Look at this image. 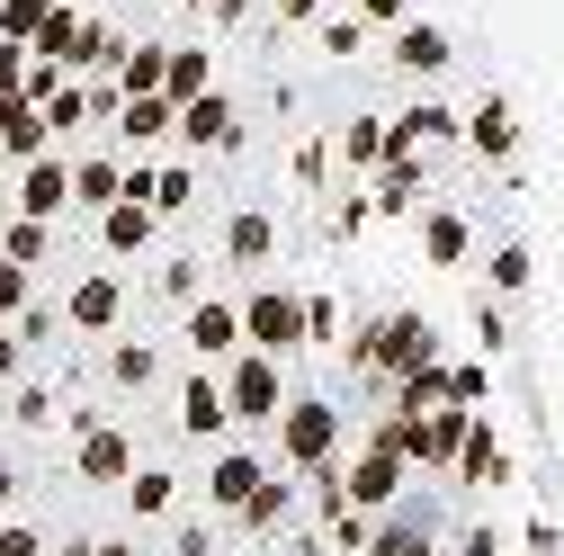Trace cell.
I'll list each match as a JSON object with an SVG mask.
<instances>
[{
	"mask_svg": "<svg viewBox=\"0 0 564 556\" xmlns=\"http://www.w3.org/2000/svg\"><path fill=\"white\" fill-rule=\"evenodd\" d=\"M278 449H288L296 467H332V449H340V404L288 395V404H278Z\"/></svg>",
	"mask_w": 564,
	"mask_h": 556,
	"instance_id": "obj_1",
	"label": "cell"
},
{
	"mask_svg": "<svg viewBox=\"0 0 564 556\" xmlns=\"http://www.w3.org/2000/svg\"><path fill=\"white\" fill-rule=\"evenodd\" d=\"M216 395H225V423H278V404H288V377H278V360L242 351L234 377H225Z\"/></svg>",
	"mask_w": 564,
	"mask_h": 556,
	"instance_id": "obj_2",
	"label": "cell"
},
{
	"mask_svg": "<svg viewBox=\"0 0 564 556\" xmlns=\"http://www.w3.org/2000/svg\"><path fill=\"white\" fill-rule=\"evenodd\" d=\"M359 360H377V368H394V377H412V368H440V332L421 323V314H394V323H377V332L359 341Z\"/></svg>",
	"mask_w": 564,
	"mask_h": 556,
	"instance_id": "obj_3",
	"label": "cell"
},
{
	"mask_svg": "<svg viewBox=\"0 0 564 556\" xmlns=\"http://www.w3.org/2000/svg\"><path fill=\"white\" fill-rule=\"evenodd\" d=\"M242 314V341H260V360H278V351H296L305 341V306L288 297V288H260L251 306H234Z\"/></svg>",
	"mask_w": 564,
	"mask_h": 556,
	"instance_id": "obj_4",
	"label": "cell"
},
{
	"mask_svg": "<svg viewBox=\"0 0 564 556\" xmlns=\"http://www.w3.org/2000/svg\"><path fill=\"white\" fill-rule=\"evenodd\" d=\"M73 467H82V484H126L134 475V431L126 423H82Z\"/></svg>",
	"mask_w": 564,
	"mask_h": 556,
	"instance_id": "obj_5",
	"label": "cell"
},
{
	"mask_svg": "<svg viewBox=\"0 0 564 556\" xmlns=\"http://www.w3.org/2000/svg\"><path fill=\"white\" fill-rule=\"evenodd\" d=\"M171 126H180V145H197V153H225L234 135H242L225 90H197V99H180V108H171Z\"/></svg>",
	"mask_w": 564,
	"mask_h": 556,
	"instance_id": "obj_6",
	"label": "cell"
},
{
	"mask_svg": "<svg viewBox=\"0 0 564 556\" xmlns=\"http://www.w3.org/2000/svg\"><path fill=\"white\" fill-rule=\"evenodd\" d=\"M332 475H340V467H332ZM394 494H403V458H386V449H368L359 467L340 475V503H349V512H386Z\"/></svg>",
	"mask_w": 564,
	"mask_h": 556,
	"instance_id": "obj_7",
	"label": "cell"
},
{
	"mask_svg": "<svg viewBox=\"0 0 564 556\" xmlns=\"http://www.w3.org/2000/svg\"><path fill=\"white\" fill-rule=\"evenodd\" d=\"M63 206H73V171H63V162H28V180H19V216H36V225H54L63 216Z\"/></svg>",
	"mask_w": 564,
	"mask_h": 556,
	"instance_id": "obj_8",
	"label": "cell"
},
{
	"mask_svg": "<svg viewBox=\"0 0 564 556\" xmlns=\"http://www.w3.org/2000/svg\"><path fill=\"white\" fill-rule=\"evenodd\" d=\"M466 145H475L484 162H511V145H520V117H511V99H475V117H466Z\"/></svg>",
	"mask_w": 564,
	"mask_h": 556,
	"instance_id": "obj_9",
	"label": "cell"
},
{
	"mask_svg": "<svg viewBox=\"0 0 564 556\" xmlns=\"http://www.w3.org/2000/svg\"><path fill=\"white\" fill-rule=\"evenodd\" d=\"M394 63H403V73H421V82H431V73H448V28L403 19V28H394Z\"/></svg>",
	"mask_w": 564,
	"mask_h": 556,
	"instance_id": "obj_10",
	"label": "cell"
},
{
	"mask_svg": "<svg viewBox=\"0 0 564 556\" xmlns=\"http://www.w3.org/2000/svg\"><path fill=\"white\" fill-rule=\"evenodd\" d=\"M466 423H475V413H457V404L421 413V423H412V458H421V467H448V458H457V440H466Z\"/></svg>",
	"mask_w": 564,
	"mask_h": 556,
	"instance_id": "obj_11",
	"label": "cell"
},
{
	"mask_svg": "<svg viewBox=\"0 0 564 556\" xmlns=\"http://www.w3.org/2000/svg\"><path fill=\"white\" fill-rule=\"evenodd\" d=\"M457 467H466V484H511V449L492 440V423H466V440H457Z\"/></svg>",
	"mask_w": 564,
	"mask_h": 556,
	"instance_id": "obj_12",
	"label": "cell"
},
{
	"mask_svg": "<svg viewBox=\"0 0 564 556\" xmlns=\"http://www.w3.org/2000/svg\"><path fill=\"white\" fill-rule=\"evenodd\" d=\"M225 252H234L242 269H260V260L278 252V216H269V206H234V225H225Z\"/></svg>",
	"mask_w": 564,
	"mask_h": 556,
	"instance_id": "obj_13",
	"label": "cell"
},
{
	"mask_svg": "<svg viewBox=\"0 0 564 556\" xmlns=\"http://www.w3.org/2000/svg\"><path fill=\"white\" fill-rule=\"evenodd\" d=\"M421 252H431L440 269H457V260L475 252V225L457 216V206H431V216H421Z\"/></svg>",
	"mask_w": 564,
	"mask_h": 556,
	"instance_id": "obj_14",
	"label": "cell"
},
{
	"mask_svg": "<svg viewBox=\"0 0 564 556\" xmlns=\"http://www.w3.org/2000/svg\"><path fill=\"white\" fill-rule=\"evenodd\" d=\"M126 314V278H82V288H73V323L82 332H108Z\"/></svg>",
	"mask_w": 564,
	"mask_h": 556,
	"instance_id": "obj_15",
	"label": "cell"
},
{
	"mask_svg": "<svg viewBox=\"0 0 564 556\" xmlns=\"http://www.w3.org/2000/svg\"><path fill=\"white\" fill-rule=\"evenodd\" d=\"M99 234H108V252H126V260H134V252L153 243V206H144V197H117L108 216H99Z\"/></svg>",
	"mask_w": 564,
	"mask_h": 556,
	"instance_id": "obj_16",
	"label": "cell"
},
{
	"mask_svg": "<svg viewBox=\"0 0 564 556\" xmlns=\"http://www.w3.org/2000/svg\"><path fill=\"white\" fill-rule=\"evenodd\" d=\"M234 341H242V314L234 306H216V297L188 306V351H234Z\"/></svg>",
	"mask_w": 564,
	"mask_h": 556,
	"instance_id": "obj_17",
	"label": "cell"
},
{
	"mask_svg": "<svg viewBox=\"0 0 564 556\" xmlns=\"http://www.w3.org/2000/svg\"><path fill=\"white\" fill-rule=\"evenodd\" d=\"M180 431H188V440H216V431H234V423H225V395L206 386V377H188V386H180Z\"/></svg>",
	"mask_w": 564,
	"mask_h": 556,
	"instance_id": "obj_18",
	"label": "cell"
},
{
	"mask_svg": "<svg viewBox=\"0 0 564 556\" xmlns=\"http://www.w3.org/2000/svg\"><path fill=\"white\" fill-rule=\"evenodd\" d=\"M197 90H216V63H206L197 45H180V54H162V99L180 108V99H197Z\"/></svg>",
	"mask_w": 564,
	"mask_h": 556,
	"instance_id": "obj_19",
	"label": "cell"
},
{
	"mask_svg": "<svg viewBox=\"0 0 564 556\" xmlns=\"http://www.w3.org/2000/svg\"><path fill=\"white\" fill-rule=\"evenodd\" d=\"M260 484H269V467H260V458H225L216 475H206V503H225V512H242V503L260 494Z\"/></svg>",
	"mask_w": 564,
	"mask_h": 556,
	"instance_id": "obj_20",
	"label": "cell"
},
{
	"mask_svg": "<svg viewBox=\"0 0 564 556\" xmlns=\"http://www.w3.org/2000/svg\"><path fill=\"white\" fill-rule=\"evenodd\" d=\"M171 503H180V484H171L162 467H134V475H126V512H134V521H171Z\"/></svg>",
	"mask_w": 564,
	"mask_h": 556,
	"instance_id": "obj_21",
	"label": "cell"
},
{
	"mask_svg": "<svg viewBox=\"0 0 564 556\" xmlns=\"http://www.w3.org/2000/svg\"><path fill=\"white\" fill-rule=\"evenodd\" d=\"M0 153H19V162H36V153H45V117H36L28 99L0 108Z\"/></svg>",
	"mask_w": 564,
	"mask_h": 556,
	"instance_id": "obj_22",
	"label": "cell"
},
{
	"mask_svg": "<svg viewBox=\"0 0 564 556\" xmlns=\"http://www.w3.org/2000/svg\"><path fill=\"white\" fill-rule=\"evenodd\" d=\"M162 54H171V45H134V54H117L126 99H153V90H162Z\"/></svg>",
	"mask_w": 564,
	"mask_h": 556,
	"instance_id": "obj_23",
	"label": "cell"
},
{
	"mask_svg": "<svg viewBox=\"0 0 564 556\" xmlns=\"http://www.w3.org/2000/svg\"><path fill=\"white\" fill-rule=\"evenodd\" d=\"M117 126H126V145H153V135L171 126V99L153 90V99H117Z\"/></svg>",
	"mask_w": 564,
	"mask_h": 556,
	"instance_id": "obj_24",
	"label": "cell"
},
{
	"mask_svg": "<svg viewBox=\"0 0 564 556\" xmlns=\"http://www.w3.org/2000/svg\"><path fill=\"white\" fill-rule=\"evenodd\" d=\"M440 395H448L457 413H475V404L492 395V377H484V360H457V368H440Z\"/></svg>",
	"mask_w": 564,
	"mask_h": 556,
	"instance_id": "obj_25",
	"label": "cell"
},
{
	"mask_svg": "<svg viewBox=\"0 0 564 556\" xmlns=\"http://www.w3.org/2000/svg\"><path fill=\"white\" fill-rule=\"evenodd\" d=\"M484 288H492V297H520V288H529V252H520V243H502V252L484 260Z\"/></svg>",
	"mask_w": 564,
	"mask_h": 556,
	"instance_id": "obj_26",
	"label": "cell"
},
{
	"mask_svg": "<svg viewBox=\"0 0 564 556\" xmlns=\"http://www.w3.org/2000/svg\"><path fill=\"white\" fill-rule=\"evenodd\" d=\"M73 197H90V206H117V197H126V171H117V162H82V171H73Z\"/></svg>",
	"mask_w": 564,
	"mask_h": 556,
	"instance_id": "obj_27",
	"label": "cell"
},
{
	"mask_svg": "<svg viewBox=\"0 0 564 556\" xmlns=\"http://www.w3.org/2000/svg\"><path fill=\"white\" fill-rule=\"evenodd\" d=\"M144 197H153V216H180V206L197 197V180H188V171L171 162V171H153V189H144Z\"/></svg>",
	"mask_w": 564,
	"mask_h": 556,
	"instance_id": "obj_28",
	"label": "cell"
},
{
	"mask_svg": "<svg viewBox=\"0 0 564 556\" xmlns=\"http://www.w3.org/2000/svg\"><path fill=\"white\" fill-rule=\"evenodd\" d=\"M412 197H421V162H394L386 189H377V206H386V216H412Z\"/></svg>",
	"mask_w": 564,
	"mask_h": 556,
	"instance_id": "obj_29",
	"label": "cell"
},
{
	"mask_svg": "<svg viewBox=\"0 0 564 556\" xmlns=\"http://www.w3.org/2000/svg\"><path fill=\"white\" fill-rule=\"evenodd\" d=\"M340 153H349V162H386V126H377V117H349V126H340Z\"/></svg>",
	"mask_w": 564,
	"mask_h": 556,
	"instance_id": "obj_30",
	"label": "cell"
},
{
	"mask_svg": "<svg viewBox=\"0 0 564 556\" xmlns=\"http://www.w3.org/2000/svg\"><path fill=\"white\" fill-rule=\"evenodd\" d=\"M45 243H54V225L19 216V225H10V252H0V260H19V269H36V260H45Z\"/></svg>",
	"mask_w": 564,
	"mask_h": 556,
	"instance_id": "obj_31",
	"label": "cell"
},
{
	"mask_svg": "<svg viewBox=\"0 0 564 556\" xmlns=\"http://www.w3.org/2000/svg\"><path fill=\"white\" fill-rule=\"evenodd\" d=\"M45 10H54V0H0V36H10V45H19V36H36V28H45Z\"/></svg>",
	"mask_w": 564,
	"mask_h": 556,
	"instance_id": "obj_32",
	"label": "cell"
},
{
	"mask_svg": "<svg viewBox=\"0 0 564 556\" xmlns=\"http://www.w3.org/2000/svg\"><path fill=\"white\" fill-rule=\"evenodd\" d=\"M242 521L251 530H278V521H288V484H260V494L242 503Z\"/></svg>",
	"mask_w": 564,
	"mask_h": 556,
	"instance_id": "obj_33",
	"label": "cell"
},
{
	"mask_svg": "<svg viewBox=\"0 0 564 556\" xmlns=\"http://www.w3.org/2000/svg\"><path fill=\"white\" fill-rule=\"evenodd\" d=\"M162 377V360L153 351H134V341H126V351H117V386H153Z\"/></svg>",
	"mask_w": 564,
	"mask_h": 556,
	"instance_id": "obj_34",
	"label": "cell"
},
{
	"mask_svg": "<svg viewBox=\"0 0 564 556\" xmlns=\"http://www.w3.org/2000/svg\"><path fill=\"white\" fill-rule=\"evenodd\" d=\"M377 556H440L421 530H403V521H386V538H377Z\"/></svg>",
	"mask_w": 564,
	"mask_h": 556,
	"instance_id": "obj_35",
	"label": "cell"
},
{
	"mask_svg": "<svg viewBox=\"0 0 564 556\" xmlns=\"http://www.w3.org/2000/svg\"><path fill=\"white\" fill-rule=\"evenodd\" d=\"M19 306H28V269L0 260V314H19Z\"/></svg>",
	"mask_w": 564,
	"mask_h": 556,
	"instance_id": "obj_36",
	"label": "cell"
},
{
	"mask_svg": "<svg viewBox=\"0 0 564 556\" xmlns=\"http://www.w3.org/2000/svg\"><path fill=\"white\" fill-rule=\"evenodd\" d=\"M332 332H340V306L314 297V306H305V341H332Z\"/></svg>",
	"mask_w": 564,
	"mask_h": 556,
	"instance_id": "obj_37",
	"label": "cell"
},
{
	"mask_svg": "<svg viewBox=\"0 0 564 556\" xmlns=\"http://www.w3.org/2000/svg\"><path fill=\"white\" fill-rule=\"evenodd\" d=\"M45 413H54V395H45V386H28V395L10 404V423H45Z\"/></svg>",
	"mask_w": 564,
	"mask_h": 556,
	"instance_id": "obj_38",
	"label": "cell"
},
{
	"mask_svg": "<svg viewBox=\"0 0 564 556\" xmlns=\"http://www.w3.org/2000/svg\"><path fill=\"white\" fill-rule=\"evenodd\" d=\"M466 556H502V530H492V521H475V530H466Z\"/></svg>",
	"mask_w": 564,
	"mask_h": 556,
	"instance_id": "obj_39",
	"label": "cell"
},
{
	"mask_svg": "<svg viewBox=\"0 0 564 556\" xmlns=\"http://www.w3.org/2000/svg\"><path fill=\"white\" fill-rule=\"evenodd\" d=\"M359 10H368V19H394V28H403V19L421 10V0H359Z\"/></svg>",
	"mask_w": 564,
	"mask_h": 556,
	"instance_id": "obj_40",
	"label": "cell"
},
{
	"mask_svg": "<svg viewBox=\"0 0 564 556\" xmlns=\"http://www.w3.org/2000/svg\"><path fill=\"white\" fill-rule=\"evenodd\" d=\"M0 556H45V547H36V530H0Z\"/></svg>",
	"mask_w": 564,
	"mask_h": 556,
	"instance_id": "obj_41",
	"label": "cell"
},
{
	"mask_svg": "<svg viewBox=\"0 0 564 556\" xmlns=\"http://www.w3.org/2000/svg\"><path fill=\"white\" fill-rule=\"evenodd\" d=\"M19 360H28V351H19V332H0V386L19 377Z\"/></svg>",
	"mask_w": 564,
	"mask_h": 556,
	"instance_id": "obj_42",
	"label": "cell"
},
{
	"mask_svg": "<svg viewBox=\"0 0 564 556\" xmlns=\"http://www.w3.org/2000/svg\"><path fill=\"white\" fill-rule=\"evenodd\" d=\"M90 556H134V547H126V538H108V547H90Z\"/></svg>",
	"mask_w": 564,
	"mask_h": 556,
	"instance_id": "obj_43",
	"label": "cell"
},
{
	"mask_svg": "<svg viewBox=\"0 0 564 556\" xmlns=\"http://www.w3.org/2000/svg\"><path fill=\"white\" fill-rule=\"evenodd\" d=\"M10 494H19V475H10V467H0V503H10Z\"/></svg>",
	"mask_w": 564,
	"mask_h": 556,
	"instance_id": "obj_44",
	"label": "cell"
},
{
	"mask_svg": "<svg viewBox=\"0 0 564 556\" xmlns=\"http://www.w3.org/2000/svg\"><path fill=\"white\" fill-rule=\"evenodd\" d=\"M0 431H10V395H0Z\"/></svg>",
	"mask_w": 564,
	"mask_h": 556,
	"instance_id": "obj_45",
	"label": "cell"
},
{
	"mask_svg": "<svg viewBox=\"0 0 564 556\" xmlns=\"http://www.w3.org/2000/svg\"><path fill=\"white\" fill-rule=\"evenodd\" d=\"M188 10H216V0H188Z\"/></svg>",
	"mask_w": 564,
	"mask_h": 556,
	"instance_id": "obj_46",
	"label": "cell"
},
{
	"mask_svg": "<svg viewBox=\"0 0 564 556\" xmlns=\"http://www.w3.org/2000/svg\"><path fill=\"white\" fill-rule=\"evenodd\" d=\"M529 556H555V547H529Z\"/></svg>",
	"mask_w": 564,
	"mask_h": 556,
	"instance_id": "obj_47",
	"label": "cell"
},
{
	"mask_svg": "<svg viewBox=\"0 0 564 556\" xmlns=\"http://www.w3.org/2000/svg\"><path fill=\"white\" fill-rule=\"evenodd\" d=\"M63 10H82V0H63Z\"/></svg>",
	"mask_w": 564,
	"mask_h": 556,
	"instance_id": "obj_48",
	"label": "cell"
}]
</instances>
